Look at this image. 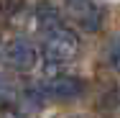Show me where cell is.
<instances>
[{"mask_svg":"<svg viewBox=\"0 0 120 118\" xmlns=\"http://www.w3.org/2000/svg\"><path fill=\"white\" fill-rule=\"evenodd\" d=\"M79 51V39L67 26H56L54 31L44 33V57L51 64H67Z\"/></svg>","mask_w":120,"mask_h":118,"instance_id":"obj_1","label":"cell"},{"mask_svg":"<svg viewBox=\"0 0 120 118\" xmlns=\"http://www.w3.org/2000/svg\"><path fill=\"white\" fill-rule=\"evenodd\" d=\"M13 95H15L13 85H10L5 77H0V103H10V100H13Z\"/></svg>","mask_w":120,"mask_h":118,"instance_id":"obj_6","label":"cell"},{"mask_svg":"<svg viewBox=\"0 0 120 118\" xmlns=\"http://www.w3.org/2000/svg\"><path fill=\"white\" fill-rule=\"evenodd\" d=\"M44 90L49 98H56V100H74L84 93V82L79 77H72V74H59V77L49 80V85Z\"/></svg>","mask_w":120,"mask_h":118,"instance_id":"obj_4","label":"cell"},{"mask_svg":"<svg viewBox=\"0 0 120 118\" xmlns=\"http://www.w3.org/2000/svg\"><path fill=\"white\" fill-rule=\"evenodd\" d=\"M64 3H67L69 16H72L84 31H90V33L100 31L105 13H102V8L97 5L95 0H64Z\"/></svg>","mask_w":120,"mask_h":118,"instance_id":"obj_2","label":"cell"},{"mask_svg":"<svg viewBox=\"0 0 120 118\" xmlns=\"http://www.w3.org/2000/svg\"><path fill=\"white\" fill-rule=\"evenodd\" d=\"M110 64L120 72V39L112 41V46H110Z\"/></svg>","mask_w":120,"mask_h":118,"instance_id":"obj_8","label":"cell"},{"mask_svg":"<svg viewBox=\"0 0 120 118\" xmlns=\"http://www.w3.org/2000/svg\"><path fill=\"white\" fill-rule=\"evenodd\" d=\"M36 59H38V51L36 46L28 41V39H13L8 49H5V62L18 72H28L36 67Z\"/></svg>","mask_w":120,"mask_h":118,"instance_id":"obj_3","label":"cell"},{"mask_svg":"<svg viewBox=\"0 0 120 118\" xmlns=\"http://www.w3.org/2000/svg\"><path fill=\"white\" fill-rule=\"evenodd\" d=\"M36 21H38V31H54L56 26H61V18H59V10L51 5V3H41L36 8Z\"/></svg>","mask_w":120,"mask_h":118,"instance_id":"obj_5","label":"cell"},{"mask_svg":"<svg viewBox=\"0 0 120 118\" xmlns=\"http://www.w3.org/2000/svg\"><path fill=\"white\" fill-rule=\"evenodd\" d=\"M23 8V0H0V10L5 13V16H13V13H18Z\"/></svg>","mask_w":120,"mask_h":118,"instance_id":"obj_7","label":"cell"}]
</instances>
